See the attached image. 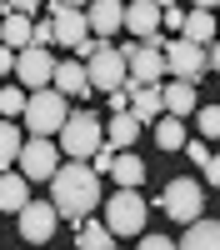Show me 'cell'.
Returning a JSON list of instances; mask_svg holds the SVG:
<instances>
[{
  "label": "cell",
  "instance_id": "cell-1",
  "mask_svg": "<svg viewBox=\"0 0 220 250\" xmlns=\"http://www.w3.org/2000/svg\"><path fill=\"white\" fill-rule=\"evenodd\" d=\"M100 170L90 160H65L60 170L50 175V200H55V210H60V220H70V225H80L95 205H100Z\"/></svg>",
  "mask_w": 220,
  "mask_h": 250
},
{
  "label": "cell",
  "instance_id": "cell-2",
  "mask_svg": "<svg viewBox=\"0 0 220 250\" xmlns=\"http://www.w3.org/2000/svg\"><path fill=\"white\" fill-rule=\"evenodd\" d=\"M65 120H70V95L65 90H55V85L30 90V100H25V130L30 135H60Z\"/></svg>",
  "mask_w": 220,
  "mask_h": 250
},
{
  "label": "cell",
  "instance_id": "cell-3",
  "mask_svg": "<svg viewBox=\"0 0 220 250\" xmlns=\"http://www.w3.org/2000/svg\"><path fill=\"white\" fill-rule=\"evenodd\" d=\"M150 220V205L140 195V185H120L115 195H105V225L115 235H140Z\"/></svg>",
  "mask_w": 220,
  "mask_h": 250
},
{
  "label": "cell",
  "instance_id": "cell-4",
  "mask_svg": "<svg viewBox=\"0 0 220 250\" xmlns=\"http://www.w3.org/2000/svg\"><path fill=\"white\" fill-rule=\"evenodd\" d=\"M100 145H105V125H100V115H90V110H70L65 130H60V150H65L70 160H90Z\"/></svg>",
  "mask_w": 220,
  "mask_h": 250
},
{
  "label": "cell",
  "instance_id": "cell-5",
  "mask_svg": "<svg viewBox=\"0 0 220 250\" xmlns=\"http://www.w3.org/2000/svg\"><path fill=\"white\" fill-rule=\"evenodd\" d=\"M160 205H165V215H170L175 225H190V220L205 215V185L190 180V175H175V180L165 185V195H160Z\"/></svg>",
  "mask_w": 220,
  "mask_h": 250
},
{
  "label": "cell",
  "instance_id": "cell-6",
  "mask_svg": "<svg viewBox=\"0 0 220 250\" xmlns=\"http://www.w3.org/2000/svg\"><path fill=\"white\" fill-rule=\"evenodd\" d=\"M90 65V90H100V95H110V90H120L130 80V60L120 55V45H110L105 35H100V50L85 60Z\"/></svg>",
  "mask_w": 220,
  "mask_h": 250
},
{
  "label": "cell",
  "instance_id": "cell-7",
  "mask_svg": "<svg viewBox=\"0 0 220 250\" xmlns=\"http://www.w3.org/2000/svg\"><path fill=\"white\" fill-rule=\"evenodd\" d=\"M165 65H170L175 80H190V85H200V80L210 75V50L195 45L190 35H180V40H170V45H165Z\"/></svg>",
  "mask_w": 220,
  "mask_h": 250
},
{
  "label": "cell",
  "instance_id": "cell-8",
  "mask_svg": "<svg viewBox=\"0 0 220 250\" xmlns=\"http://www.w3.org/2000/svg\"><path fill=\"white\" fill-rule=\"evenodd\" d=\"M60 165H65V150H60L55 135H30L25 150H20V170H25L30 180H50Z\"/></svg>",
  "mask_w": 220,
  "mask_h": 250
},
{
  "label": "cell",
  "instance_id": "cell-9",
  "mask_svg": "<svg viewBox=\"0 0 220 250\" xmlns=\"http://www.w3.org/2000/svg\"><path fill=\"white\" fill-rule=\"evenodd\" d=\"M55 65H60V60H50V45H25L15 55V80L25 90H40V85L55 80Z\"/></svg>",
  "mask_w": 220,
  "mask_h": 250
},
{
  "label": "cell",
  "instance_id": "cell-10",
  "mask_svg": "<svg viewBox=\"0 0 220 250\" xmlns=\"http://www.w3.org/2000/svg\"><path fill=\"white\" fill-rule=\"evenodd\" d=\"M55 225H60L55 200H30L25 210H20V240H25V245H45L55 235Z\"/></svg>",
  "mask_w": 220,
  "mask_h": 250
},
{
  "label": "cell",
  "instance_id": "cell-11",
  "mask_svg": "<svg viewBox=\"0 0 220 250\" xmlns=\"http://www.w3.org/2000/svg\"><path fill=\"white\" fill-rule=\"evenodd\" d=\"M55 20V45H65V50H80L90 40V15L80 10V5H55L50 10Z\"/></svg>",
  "mask_w": 220,
  "mask_h": 250
},
{
  "label": "cell",
  "instance_id": "cell-12",
  "mask_svg": "<svg viewBox=\"0 0 220 250\" xmlns=\"http://www.w3.org/2000/svg\"><path fill=\"white\" fill-rule=\"evenodd\" d=\"M120 55L130 60V80H140V85H160V75H165V50L155 45H120Z\"/></svg>",
  "mask_w": 220,
  "mask_h": 250
},
{
  "label": "cell",
  "instance_id": "cell-13",
  "mask_svg": "<svg viewBox=\"0 0 220 250\" xmlns=\"http://www.w3.org/2000/svg\"><path fill=\"white\" fill-rule=\"evenodd\" d=\"M130 85V110L140 125H155L160 115H165V90L160 85H140V80H125Z\"/></svg>",
  "mask_w": 220,
  "mask_h": 250
},
{
  "label": "cell",
  "instance_id": "cell-14",
  "mask_svg": "<svg viewBox=\"0 0 220 250\" xmlns=\"http://www.w3.org/2000/svg\"><path fill=\"white\" fill-rule=\"evenodd\" d=\"M160 15L165 10H160L155 0H130L125 5V30L140 35V40H150V35H160Z\"/></svg>",
  "mask_w": 220,
  "mask_h": 250
},
{
  "label": "cell",
  "instance_id": "cell-15",
  "mask_svg": "<svg viewBox=\"0 0 220 250\" xmlns=\"http://www.w3.org/2000/svg\"><path fill=\"white\" fill-rule=\"evenodd\" d=\"M115 30H125V5L120 0H90V35H115Z\"/></svg>",
  "mask_w": 220,
  "mask_h": 250
},
{
  "label": "cell",
  "instance_id": "cell-16",
  "mask_svg": "<svg viewBox=\"0 0 220 250\" xmlns=\"http://www.w3.org/2000/svg\"><path fill=\"white\" fill-rule=\"evenodd\" d=\"M30 175L20 170V175H10V170H0V210L5 215H20L30 205V185H25Z\"/></svg>",
  "mask_w": 220,
  "mask_h": 250
},
{
  "label": "cell",
  "instance_id": "cell-17",
  "mask_svg": "<svg viewBox=\"0 0 220 250\" xmlns=\"http://www.w3.org/2000/svg\"><path fill=\"white\" fill-rule=\"evenodd\" d=\"M50 85L65 90V95H90V65H85V60H60Z\"/></svg>",
  "mask_w": 220,
  "mask_h": 250
},
{
  "label": "cell",
  "instance_id": "cell-18",
  "mask_svg": "<svg viewBox=\"0 0 220 250\" xmlns=\"http://www.w3.org/2000/svg\"><path fill=\"white\" fill-rule=\"evenodd\" d=\"M180 245L185 250H220V220H190L185 225V235H180Z\"/></svg>",
  "mask_w": 220,
  "mask_h": 250
},
{
  "label": "cell",
  "instance_id": "cell-19",
  "mask_svg": "<svg viewBox=\"0 0 220 250\" xmlns=\"http://www.w3.org/2000/svg\"><path fill=\"white\" fill-rule=\"evenodd\" d=\"M0 35H5V45L25 50L30 40H35V25H30V15H25V10H5V15H0Z\"/></svg>",
  "mask_w": 220,
  "mask_h": 250
},
{
  "label": "cell",
  "instance_id": "cell-20",
  "mask_svg": "<svg viewBox=\"0 0 220 250\" xmlns=\"http://www.w3.org/2000/svg\"><path fill=\"white\" fill-rule=\"evenodd\" d=\"M180 35H190L195 45H210V35H220V15L205 10V5H195V10L185 15V30H180Z\"/></svg>",
  "mask_w": 220,
  "mask_h": 250
},
{
  "label": "cell",
  "instance_id": "cell-21",
  "mask_svg": "<svg viewBox=\"0 0 220 250\" xmlns=\"http://www.w3.org/2000/svg\"><path fill=\"white\" fill-rule=\"evenodd\" d=\"M105 140H110V145H120V150H130V145L140 140V120H135V110H120V115H110V125H105Z\"/></svg>",
  "mask_w": 220,
  "mask_h": 250
},
{
  "label": "cell",
  "instance_id": "cell-22",
  "mask_svg": "<svg viewBox=\"0 0 220 250\" xmlns=\"http://www.w3.org/2000/svg\"><path fill=\"white\" fill-rule=\"evenodd\" d=\"M20 150H25V140H20V125H15L10 115H0V170L20 165Z\"/></svg>",
  "mask_w": 220,
  "mask_h": 250
},
{
  "label": "cell",
  "instance_id": "cell-23",
  "mask_svg": "<svg viewBox=\"0 0 220 250\" xmlns=\"http://www.w3.org/2000/svg\"><path fill=\"white\" fill-rule=\"evenodd\" d=\"M115 240H120V235L110 230V225H95V220H80V225H75V245H80V250H110Z\"/></svg>",
  "mask_w": 220,
  "mask_h": 250
},
{
  "label": "cell",
  "instance_id": "cell-24",
  "mask_svg": "<svg viewBox=\"0 0 220 250\" xmlns=\"http://www.w3.org/2000/svg\"><path fill=\"white\" fill-rule=\"evenodd\" d=\"M155 145L160 150H185V125H180V115H160L155 120Z\"/></svg>",
  "mask_w": 220,
  "mask_h": 250
},
{
  "label": "cell",
  "instance_id": "cell-25",
  "mask_svg": "<svg viewBox=\"0 0 220 250\" xmlns=\"http://www.w3.org/2000/svg\"><path fill=\"white\" fill-rule=\"evenodd\" d=\"M165 90V110L170 115H190L195 110V85L190 80H170V85H160Z\"/></svg>",
  "mask_w": 220,
  "mask_h": 250
},
{
  "label": "cell",
  "instance_id": "cell-26",
  "mask_svg": "<svg viewBox=\"0 0 220 250\" xmlns=\"http://www.w3.org/2000/svg\"><path fill=\"white\" fill-rule=\"evenodd\" d=\"M120 185H145V160H140L135 150H120L115 155V170H110Z\"/></svg>",
  "mask_w": 220,
  "mask_h": 250
},
{
  "label": "cell",
  "instance_id": "cell-27",
  "mask_svg": "<svg viewBox=\"0 0 220 250\" xmlns=\"http://www.w3.org/2000/svg\"><path fill=\"white\" fill-rule=\"evenodd\" d=\"M25 85H5L0 90V115H25Z\"/></svg>",
  "mask_w": 220,
  "mask_h": 250
},
{
  "label": "cell",
  "instance_id": "cell-28",
  "mask_svg": "<svg viewBox=\"0 0 220 250\" xmlns=\"http://www.w3.org/2000/svg\"><path fill=\"white\" fill-rule=\"evenodd\" d=\"M195 125H200L205 140H220V105H200L195 110Z\"/></svg>",
  "mask_w": 220,
  "mask_h": 250
},
{
  "label": "cell",
  "instance_id": "cell-29",
  "mask_svg": "<svg viewBox=\"0 0 220 250\" xmlns=\"http://www.w3.org/2000/svg\"><path fill=\"white\" fill-rule=\"evenodd\" d=\"M115 155H120V145H110V140H105V145H100V150L90 155V165H95L100 175H110V170H115Z\"/></svg>",
  "mask_w": 220,
  "mask_h": 250
},
{
  "label": "cell",
  "instance_id": "cell-30",
  "mask_svg": "<svg viewBox=\"0 0 220 250\" xmlns=\"http://www.w3.org/2000/svg\"><path fill=\"white\" fill-rule=\"evenodd\" d=\"M185 155L200 165V170H205V165H210V145H205V140H185Z\"/></svg>",
  "mask_w": 220,
  "mask_h": 250
},
{
  "label": "cell",
  "instance_id": "cell-31",
  "mask_svg": "<svg viewBox=\"0 0 220 250\" xmlns=\"http://www.w3.org/2000/svg\"><path fill=\"white\" fill-rule=\"evenodd\" d=\"M30 45H55V20H40V25H35V40H30Z\"/></svg>",
  "mask_w": 220,
  "mask_h": 250
},
{
  "label": "cell",
  "instance_id": "cell-32",
  "mask_svg": "<svg viewBox=\"0 0 220 250\" xmlns=\"http://www.w3.org/2000/svg\"><path fill=\"white\" fill-rule=\"evenodd\" d=\"M185 15H190V10H175V5H165V15H160V25H170V30H185Z\"/></svg>",
  "mask_w": 220,
  "mask_h": 250
},
{
  "label": "cell",
  "instance_id": "cell-33",
  "mask_svg": "<svg viewBox=\"0 0 220 250\" xmlns=\"http://www.w3.org/2000/svg\"><path fill=\"white\" fill-rule=\"evenodd\" d=\"M15 55H20L15 45H0V75H15Z\"/></svg>",
  "mask_w": 220,
  "mask_h": 250
},
{
  "label": "cell",
  "instance_id": "cell-34",
  "mask_svg": "<svg viewBox=\"0 0 220 250\" xmlns=\"http://www.w3.org/2000/svg\"><path fill=\"white\" fill-rule=\"evenodd\" d=\"M140 245H145V250H170V235H145V230H140Z\"/></svg>",
  "mask_w": 220,
  "mask_h": 250
},
{
  "label": "cell",
  "instance_id": "cell-35",
  "mask_svg": "<svg viewBox=\"0 0 220 250\" xmlns=\"http://www.w3.org/2000/svg\"><path fill=\"white\" fill-rule=\"evenodd\" d=\"M205 180L220 190V150H215V155H210V165H205Z\"/></svg>",
  "mask_w": 220,
  "mask_h": 250
},
{
  "label": "cell",
  "instance_id": "cell-36",
  "mask_svg": "<svg viewBox=\"0 0 220 250\" xmlns=\"http://www.w3.org/2000/svg\"><path fill=\"white\" fill-rule=\"evenodd\" d=\"M5 5H10V10H25V15H30V10H40V5H45V0H5Z\"/></svg>",
  "mask_w": 220,
  "mask_h": 250
},
{
  "label": "cell",
  "instance_id": "cell-37",
  "mask_svg": "<svg viewBox=\"0 0 220 250\" xmlns=\"http://www.w3.org/2000/svg\"><path fill=\"white\" fill-rule=\"evenodd\" d=\"M210 70H215V80H220V40L210 45Z\"/></svg>",
  "mask_w": 220,
  "mask_h": 250
},
{
  "label": "cell",
  "instance_id": "cell-38",
  "mask_svg": "<svg viewBox=\"0 0 220 250\" xmlns=\"http://www.w3.org/2000/svg\"><path fill=\"white\" fill-rule=\"evenodd\" d=\"M45 5L55 10V5H85V0H45Z\"/></svg>",
  "mask_w": 220,
  "mask_h": 250
},
{
  "label": "cell",
  "instance_id": "cell-39",
  "mask_svg": "<svg viewBox=\"0 0 220 250\" xmlns=\"http://www.w3.org/2000/svg\"><path fill=\"white\" fill-rule=\"evenodd\" d=\"M190 5H205V10H220V0H190Z\"/></svg>",
  "mask_w": 220,
  "mask_h": 250
},
{
  "label": "cell",
  "instance_id": "cell-40",
  "mask_svg": "<svg viewBox=\"0 0 220 250\" xmlns=\"http://www.w3.org/2000/svg\"><path fill=\"white\" fill-rule=\"evenodd\" d=\"M155 5H160V10H165V5H175V0H155Z\"/></svg>",
  "mask_w": 220,
  "mask_h": 250
},
{
  "label": "cell",
  "instance_id": "cell-41",
  "mask_svg": "<svg viewBox=\"0 0 220 250\" xmlns=\"http://www.w3.org/2000/svg\"><path fill=\"white\" fill-rule=\"evenodd\" d=\"M5 10H10V5H5V0H0V15H5Z\"/></svg>",
  "mask_w": 220,
  "mask_h": 250
},
{
  "label": "cell",
  "instance_id": "cell-42",
  "mask_svg": "<svg viewBox=\"0 0 220 250\" xmlns=\"http://www.w3.org/2000/svg\"><path fill=\"white\" fill-rule=\"evenodd\" d=\"M0 45H5V35H0Z\"/></svg>",
  "mask_w": 220,
  "mask_h": 250
},
{
  "label": "cell",
  "instance_id": "cell-43",
  "mask_svg": "<svg viewBox=\"0 0 220 250\" xmlns=\"http://www.w3.org/2000/svg\"><path fill=\"white\" fill-rule=\"evenodd\" d=\"M0 215H5V210H0Z\"/></svg>",
  "mask_w": 220,
  "mask_h": 250
}]
</instances>
